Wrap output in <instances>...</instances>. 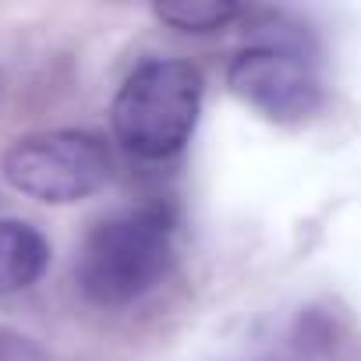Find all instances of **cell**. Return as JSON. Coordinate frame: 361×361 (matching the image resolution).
I'll use <instances>...</instances> for the list:
<instances>
[{"mask_svg": "<svg viewBox=\"0 0 361 361\" xmlns=\"http://www.w3.org/2000/svg\"><path fill=\"white\" fill-rule=\"evenodd\" d=\"M173 262V216L166 206L117 213L85 238L78 283L96 305H128L149 294Z\"/></svg>", "mask_w": 361, "mask_h": 361, "instance_id": "cell-1", "label": "cell"}, {"mask_svg": "<svg viewBox=\"0 0 361 361\" xmlns=\"http://www.w3.org/2000/svg\"><path fill=\"white\" fill-rule=\"evenodd\" d=\"M202 110V75L188 61H145L138 64L110 110L117 142L142 156L163 159L185 149Z\"/></svg>", "mask_w": 361, "mask_h": 361, "instance_id": "cell-2", "label": "cell"}, {"mask_svg": "<svg viewBox=\"0 0 361 361\" xmlns=\"http://www.w3.org/2000/svg\"><path fill=\"white\" fill-rule=\"evenodd\" d=\"M8 185L39 202H78L110 177V152L89 131H43L15 142L4 156Z\"/></svg>", "mask_w": 361, "mask_h": 361, "instance_id": "cell-3", "label": "cell"}, {"mask_svg": "<svg viewBox=\"0 0 361 361\" xmlns=\"http://www.w3.org/2000/svg\"><path fill=\"white\" fill-rule=\"evenodd\" d=\"M234 96L252 103L273 121H301L322 103L319 75L294 47L241 50L227 71Z\"/></svg>", "mask_w": 361, "mask_h": 361, "instance_id": "cell-4", "label": "cell"}, {"mask_svg": "<svg viewBox=\"0 0 361 361\" xmlns=\"http://www.w3.org/2000/svg\"><path fill=\"white\" fill-rule=\"evenodd\" d=\"M50 262L47 238L25 220H0V298L32 287Z\"/></svg>", "mask_w": 361, "mask_h": 361, "instance_id": "cell-5", "label": "cell"}, {"mask_svg": "<svg viewBox=\"0 0 361 361\" xmlns=\"http://www.w3.org/2000/svg\"><path fill=\"white\" fill-rule=\"evenodd\" d=\"M152 11L159 22L180 32H216L241 15V8L231 0H177V4H156Z\"/></svg>", "mask_w": 361, "mask_h": 361, "instance_id": "cell-6", "label": "cell"}]
</instances>
